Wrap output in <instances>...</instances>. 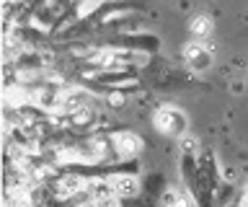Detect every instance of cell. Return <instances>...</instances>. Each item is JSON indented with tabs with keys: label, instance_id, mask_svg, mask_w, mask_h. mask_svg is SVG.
Here are the masks:
<instances>
[{
	"label": "cell",
	"instance_id": "cell-1",
	"mask_svg": "<svg viewBox=\"0 0 248 207\" xmlns=\"http://www.w3.org/2000/svg\"><path fill=\"white\" fill-rule=\"evenodd\" d=\"M153 129L163 137H184L186 135V119L184 109H178L176 104H160L158 109L153 111Z\"/></svg>",
	"mask_w": 248,
	"mask_h": 207
},
{
	"label": "cell",
	"instance_id": "cell-2",
	"mask_svg": "<svg viewBox=\"0 0 248 207\" xmlns=\"http://www.w3.org/2000/svg\"><path fill=\"white\" fill-rule=\"evenodd\" d=\"M181 60L191 73H204L215 63V42L212 39H189L181 47Z\"/></svg>",
	"mask_w": 248,
	"mask_h": 207
},
{
	"label": "cell",
	"instance_id": "cell-3",
	"mask_svg": "<svg viewBox=\"0 0 248 207\" xmlns=\"http://www.w3.org/2000/svg\"><path fill=\"white\" fill-rule=\"evenodd\" d=\"M111 148H114V158L122 160V163H129L132 158H137L142 153L145 143L142 137L132 129H122V132H114L111 135Z\"/></svg>",
	"mask_w": 248,
	"mask_h": 207
},
{
	"label": "cell",
	"instance_id": "cell-4",
	"mask_svg": "<svg viewBox=\"0 0 248 207\" xmlns=\"http://www.w3.org/2000/svg\"><path fill=\"white\" fill-rule=\"evenodd\" d=\"M189 39H212L215 34V21L209 13H194L189 18Z\"/></svg>",
	"mask_w": 248,
	"mask_h": 207
}]
</instances>
